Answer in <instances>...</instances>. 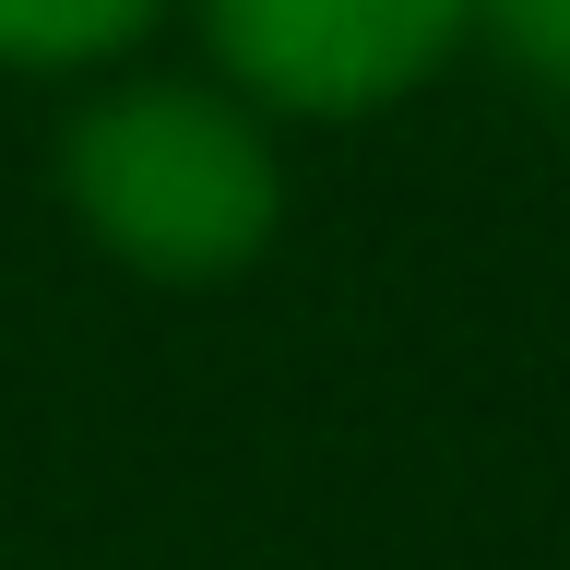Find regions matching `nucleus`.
<instances>
[{
  "label": "nucleus",
  "mask_w": 570,
  "mask_h": 570,
  "mask_svg": "<svg viewBox=\"0 0 570 570\" xmlns=\"http://www.w3.org/2000/svg\"><path fill=\"white\" fill-rule=\"evenodd\" d=\"M226 83L297 119H356L463 48L475 0H203Z\"/></svg>",
  "instance_id": "nucleus-2"
},
{
  "label": "nucleus",
  "mask_w": 570,
  "mask_h": 570,
  "mask_svg": "<svg viewBox=\"0 0 570 570\" xmlns=\"http://www.w3.org/2000/svg\"><path fill=\"white\" fill-rule=\"evenodd\" d=\"M71 214L96 226V249H119L131 274L155 285H214L262 262L285 214L274 142L249 131L238 96H203V83H131V96H96L71 119Z\"/></svg>",
  "instance_id": "nucleus-1"
},
{
  "label": "nucleus",
  "mask_w": 570,
  "mask_h": 570,
  "mask_svg": "<svg viewBox=\"0 0 570 570\" xmlns=\"http://www.w3.org/2000/svg\"><path fill=\"white\" fill-rule=\"evenodd\" d=\"M142 24H155V0H0V60H36V71L107 60Z\"/></svg>",
  "instance_id": "nucleus-3"
},
{
  "label": "nucleus",
  "mask_w": 570,
  "mask_h": 570,
  "mask_svg": "<svg viewBox=\"0 0 570 570\" xmlns=\"http://www.w3.org/2000/svg\"><path fill=\"white\" fill-rule=\"evenodd\" d=\"M475 24L499 36V60L523 71V83L570 96V0H475Z\"/></svg>",
  "instance_id": "nucleus-4"
}]
</instances>
